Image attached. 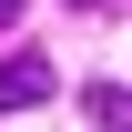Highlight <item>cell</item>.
<instances>
[{
    "instance_id": "obj_4",
    "label": "cell",
    "mask_w": 132,
    "mask_h": 132,
    "mask_svg": "<svg viewBox=\"0 0 132 132\" xmlns=\"http://www.w3.org/2000/svg\"><path fill=\"white\" fill-rule=\"evenodd\" d=\"M0 20H20V0H0Z\"/></svg>"
},
{
    "instance_id": "obj_3",
    "label": "cell",
    "mask_w": 132,
    "mask_h": 132,
    "mask_svg": "<svg viewBox=\"0 0 132 132\" xmlns=\"http://www.w3.org/2000/svg\"><path fill=\"white\" fill-rule=\"evenodd\" d=\"M81 10H122V0H81Z\"/></svg>"
},
{
    "instance_id": "obj_2",
    "label": "cell",
    "mask_w": 132,
    "mask_h": 132,
    "mask_svg": "<svg viewBox=\"0 0 132 132\" xmlns=\"http://www.w3.org/2000/svg\"><path fill=\"white\" fill-rule=\"evenodd\" d=\"M92 132H132V92L122 81H92Z\"/></svg>"
},
{
    "instance_id": "obj_1",
    "label": "cell",
    "mask_w": 132,
    "mask_h": 132,
    "mask_svg": "<svg viewBox=\"0 0 132 132\" xmlns=\"http://www.w3.org/2000/svg\"><path fill=\"white\" fill-rule=\"evenodd\" d=\"M31 102H51V61L41 51H10L0 61V112H31Z\"/></svg>"
}]
</instances>
